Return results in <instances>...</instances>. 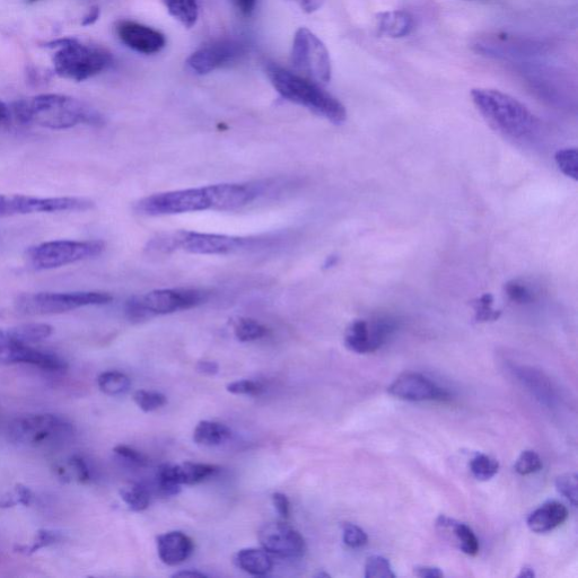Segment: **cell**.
I'll use <instances>...</instances> for the list:
<instances>
[{
    "mask_svg": "<svg viewBox=\"0 0 578 578\" xmlns=\"http://www.w3.org/2000/svg\"><path fill=\"white\" fill-rule=\"evenodd\" d=\"M396 329V321L390 318L357 320L346 331L345 345L357 354L374 353L387 343Z\"/></svg>",
    "mask_w": 578,
    "mask_h": 578,
    "instance_id": "cell-15",
    "label": "cell"
},
{
    "mask_svg": "<svg viewBox=\"0 0 578 578\" xmlns=\"http://www.w3.org/2000/svg\"><path fill=\"white\" fill-rule=\"evenodd\" d=\"M336 261H337L336 257L328 258L326 265H324V267H326V268L334 267L336 265Z\"/></svg>",
    "mask_w": 578,
    "mask_h": 578,
    "instance_id": "cell-55",
    "label": "cell"
},
{
    "mask_svg": "<svg viewBox=\"0 0 578 578\" xmlns=\"http://www.w3.org/2000/svg\"><path fill=\"white\" fill-rule=\"evenodd\" d=\"M13 117L25 125L48 129H69L78 125L101 126L100 113L70 96L42 94L16 101L11 105Z\"/></svg>",
    "mask_w": 578,
    "mask_h": 578,
    "instance_id": "cell-1",
    "label": "cell"
},
{
    "mask_svg": "<svg viewBox=\"0 0 578 578\" xmlns=\"http://www.w3.org/2000/svg\"><path fill=\"white\" fill-rule=\"evenodd\" d=\"M556 487L560 494L564 495L574 507L577 506V476L567 474L556 480Z\"/></svg>",
    "mask_w": 578,
    "mask_h": 578,
    "instance_id": "cell-41",
    "label": "cell"
},
{
    "mask_svg": "<svg viewBox=\"0 0 578 578\" xmlns=\"http://www.w3.org/2000/svg\"><path fill=\"white\" fill-rule=\"evenodd\" d=\"M478 54L498 59H520L540 54L538 43L512 37L509 34H489L474 45Z\"/></svg>",
    "mask_w": 578,
    "mask_h": 578,
    "instance_id": "cell-18",
    "label": "cell"
},
{
    "mask_svg": "<svg viewBox=\"0 0 578 578\" xmlns=\"http://www.w3.org/2000/svg\"><path fill=\"white\" fill-rule=\"evenodd\" d=\"M30 3L38 2V0H29Z\"/></svg>",
    "mask_w": 578,
    "mask_h": 578,
    "instance_id": "cell-58",
    "label": "cell"
},
{
    "mask_svg": "<svg viewBox=\"0 0 578 578\" xmlns=\"http://www.w3.org/2000/svg\"><path fill=\"white\" fill-rule=\"evenodd\" d=\"M472 475L480 481L494 478L499 470V463L486 454H478L470 463Z\"/></svg>",
    "mask_w": 578,
    "mask_h": 578,
    "instance_id": "cell-32",
    "label": "cell"
},
{
    "mask_svg": "<svg viewBox=\"0 0 578 578\" xmlns=\"http://www.w3.org/2000/svg\"><path fill=\"white\" fill-rule=\"evenodd\" d=\"M292 60L295 68L306 78L317 83L331 80V59L324 43L310 30L302 28L296 32Z\"/></svg>",
    "mask_w": 578,
    "mask_h": 578,
    "instance_id": "cell-11",
    "label": "cell"
},
{
    "mask_svg": "<svg viewBox=\"0 0 578 578\" xmlns=\"http://www.w3.org/2000/svg\"><path fill=\"white\" fill-rule=\"evenodd\" d=\"M505 293L512 302L518 304H527L534 300V293L531 288L519 280H512V282L507 283Z\"/></svg>",
    "mask_w": 578,
    "mask_h": 578,
    "instance_id": "cell-39",
    "label": "cell"
},
{
    "mask_svg": "<svg viewBox=\"0 0 578 578\" xmlns=\"http://www.w3.org/2000/svg\"><path fill=\"white\" fill-rule=\"evenodd\" d=\"M555 161L559 170L562 171L566 177L575 181L578 179L577 148H564V150L558 151L555 155Z\"/></svg>",
    "mask_w": 578,
    "mask_h": 578,
    "instance_id": "cell-33",
    "label": "cell"
},
{
    "mask_svg": "<svg viewBox=\"0 0 578 578\" xmlns=\"http://www.w3.org/2000/svg\"><path fill=\"white\" fill-rule=\"evenodd\" d=\"M134 400L137 406L145 411V413H152L157 409L166 405V397L159 392L139 390L134 394Z\"/></svg>",
    "mask_w": 578,
    "mask_h": 578,
    "instance_id": "cell-35",
    "label": "cell"
},
{
    "mask_svg": "<svg viewBox=\"0 0 578 578\" xmlns=\"http://www.w3.org/2000/svg\"><path fill=\"white\" fill-rule=\"evenodd\" d=\"M32 497L33 495L29 488L23 485H17L14 494L4 497L2 501H0V507H12L16 504L28 506L32 501Z\"/></svg>",
    "mask_w": 578,
    "mask_h": 578,
    "instance_id": "cell-43",
    "label": "cell"
},
{
    "mask_svg": "<svg viewBox=\"0 0 578 578\" xmlns=\"http://www.w3.org/2000/svg\"><path fill=\"white\" fill-rule=\"evenodd\" d=\"M60 539L61 536L59 532L50 530H41L37 533V537H35L31 546L19 547L17 548V550H20V553H23L25 555H32L34 553H37V551H39L40 549L57 544V542Z\"/></svg>",
    "mask_w": 578,
    "mask_h": 578,
    "instance_id": "cell-37",
    "label": "cell"
},
{
    "mask_svg": "<svg viewBox=\"0 0 578 578\" xmlns=\"http://www.w3.org/2000/svg\"><path fill=\"white\" fill-rule=\"evenodd\" d=\"M262 240L235 238V236L179 231L157 235L148 242L150 252L170 253L185 251L192 255H229V253L249 250L261 244Z\"/></svg>",
    "mask_w": 578,
    "mask_h": 578,
    "instance_id": "cell-4",
    "label": "cell"
},
{
    "mask_svg": "<svg viewBox=\"0 0 578 578\" xmlns=\"http://www.w3.org/2000/svg\"><path fill=\"white\" fill-rule=\"evenodd\" d=\"M267 332V328L256 320L241 318L234 323V335L241 343L264 338Z\"/></svg>",
    "mask_w": 578,
    "mask_h": 578,
    "instance_id": "cell-30",
    "label": "cell"
},
{
    "mask_svg": "<svg viewBox=\"0 0 578 578\" xmlns=\"http://www.w3.org/2000/svg\"><path fill=\"white\" fill-rule=\"evenodd\" d=\"M116 30L121 42L139 54L154 55L166 45L164 34L137 22L120 21Z\"/></svg>",
    "mask_w": 578,
    "mask_h": 578,
    "instance_id": "cell-20",
    "label": "cell"
},
{
    "mask_svg": "<svg viewBox=\"0 0 578 578\" xmlns=\"http://www.w3.org/2000/svg\"><path fill=\"white\" fill-rule=\"evenodd\" d=\"M98 384L103 393L116 397L129 391L131 381L126 374L111 371L102 373L99 376Z\"/></svg>",
    "mask_w": 578,
    "mask_h": 578,
    "instance_id": "cell-29",
    "label": "cell"
},
{
    "mask_svg": "<svg viewBox=\"0 0 578 578\" xmlns=\"http://www.w3.org/2000/svg\"><path fill=\"white\" fill-rule=\"evenodd\" d=\"M494 296L492 294H484L472 301L471 305L476 313L477 322L496 321L501 317V312L493 309Z\"/></svg>",
    "mask_w": 578,
    "mask_h": 578,
    "instance_id": "cell-34",
    "label": "cell"
},
{
    "mask_svg": "<svg viewBox=\"0 0 578 578\" xmlns=\"http://www.w3.org/2000/svg\"><path fill=\"white\" fill-rule=\"evenodd\" d=\"M69 463L70 467L74 469L78 481L87 483V481L91 480V470L83 458L75 455V457L70 459Z\"/></svg>",
    "mask_w": 578,
    "mask_h": 578,
    "instance_id": "cell-45",
    "label": "cell"
},
{
    "mask_svg": "<svg viewBox=\"0 0 578 578\" xmlns=\"http://www.w3.org/2000/svg\"><path fill=\"white\" fill-rule=\"evenodd\" d=\"M213 208L212 189H210V186L163 192V194L144 198L136 205L138 213L148 216L197 213Z\"/></svg>",
    "mask_w": 578,
    "mask_h": 578,
    "instance_id": "cell-9",
    "label": "cell"
},
{
    "mask_svg": "<svg viewBox=\"0 0 578 578\" xmlns=\"http://www.w3.org/2000/svg\"><path fill=\"white\" fill-rule=\"evenodd\" d=\"M271 84L289 102L309 109L315 115L340 125L347 119L345 105L309 78L288 72L275 64L266 67Z\"/></svg>",
    "mask_w": 578,
    "mask_h": 578,
    "instance_id": "cell-3",
    "label": "cell"
},
{
    "mask_svg": "<svg viewBox=\"0 0 578 578\" xmlns=\"http://www.w3.org/2000/svg\"><path fill=\"white\" fill-rule=\"evenodd\" d=\"M247 52V43L235 38L217 40L200 48L188 60V67L198 75H206L225 65H230Z\"/></svg>",
    "mask_w": 578,
    "mask_h": 578,
    "instance_id": "cell-14",
    "label": "cell"
},
{
    "mask_svg": "<svg viewBox=\"0 0 578 578\" xmlns=\"http://www.w3.org/2000/svg\"><path fill=\"white\" fill-rule=\"evenodd\" d=\"M101 11L100 7L94 6L91 8L90 12L84 17L82 25L90 26L100 19Z\"/></svg>",
    "mask_w": 578,
    "mask_h": 578,
    "instance_id": "cell-52",
    "label": "cell"
},
{
    "mask_svg": "<svg viewBox=\"0 0 578 578\" xmlns=\"http://www.w3.org/2000/svg\"><path fill=\"white\" fill-rule=\"evenodd\" d=\"M120 496L130 510L142 512L148 509L151 503L150 494L140 485H130L120 490Z\"/></svg>",
    "mask_w": 578,
    "mask_h": 578,
    "instance_id": "cell-31",
    "label": "cell"
},
{
    "mask_svg": "<svg viewBox=\"0 0 578 578\" xmlns=\"http://www.w3.org/2000/svg\"><path fill=\"white\" fill-rule=\"evenodd\" d=\"M439 524L443 528L452 529L455 538L459 542L462 553L469 556H476L479 553V541L474 531L467 524L455 522L451 519L441 516Z\"/></svg>",
    "mask_w": 578,
    "mask_h": 578,
    "instance_id": "cell-26",
    "label": "cell"
},
{
    "mask_svg": "<svg viewBox=\"0 0 578 578\" xmlns=\"http://www.w3.org/2000/svg\"><path fill=\"white\" fill-rule=\"evenodd\" d=\"M568 518L566 506L558 502H549L530 514L528 527L536 533L553 531Z\"/></svg>",
    "mask_w": 578,
    "mask_h": 578,
    "instance_id": "cell-22",
    "label": "cell"
},
{
    "mask_svg": "<svg viewBox=\"0 0 578 578\" xmlns=\"http://www.w3.org/2000/svg\"><path fill=\"white\" fill-rule=\"evenodd\" d=\"M534 576H536V574H534L533 569L529 567H524L519 575L520 578H533Z\"/></svg>",
    "mask_w": 578,
    "mask_h": 578,
    "instance_id": "cell-54",
    "label": "cell"
},
{
    "mask_svg": "<svg viewBox=\"0 0 578 578\" xmlns=\"http://www.w3.org/2000/svg\"><path fill=\"white\" fill-rule=\"evenodd\" d=\"M197 370L201 374L215 375L218 372V365L215 362L209 361L199 362Z\"/></svg>",
    "mask_w": 578,
    "mask_h": 578,
    "instance_id": "cell-51",
    "label": "cell"
},
{
    "mask_svg": "<svg viewBox=\"0 0 578 578\" xmlns=\"http://www.w3.org/2000/svg\"><path fill=\"white\" fill-rule=\"evenodd\" d=\"M226 389L232 394H239V396L256 397L264 392V387L260 383L250 380L233 382L227 385Z\"/></svg>",
    "mask_w": 578,
    "mask_h": 578,
    "instance_id": "cell-42",
    "label": "cell"
},
{
    "mask_svg": "<svg viewBox=\"0 0 578 578\" xmlns=\"http://www.w3.org/2000/svg\"><path fill=\"white\" fill-rule=\"evenodd\" d=\"M466 2H479V0H466Z\"/></svg>",
    "mask_w": 578,
    "mask_h": 578,
    "instance_id": "cell-57",
    "label": "cell"
},
{
    "mask_svg": "<svg viewBox=\"0 0 578 578\" xmlns=\"http://www.w3.org/2000/svg\"><path fill=\"white\" fill-rule=\"evenodd\" d=\"M273 503L277 513L283 519H288L289 513H291V504H289L287 496L282 493H276L273 495Z\"/></svg>",
    "mask_w": 578,
    "mask_h": 578,
    "instance_id": "cell-46",
    "label": "cell"
},
{
    "mask_svg": "<svg viewBox=\"0 0 578 578\" xmlns=\"http://www.w3.org/2000/svg\"><path fill=\"white\" fill-rule=\"evenodd\" d=\"M194 541L187 534L173 531L157 538V551L162 562L168 566L185 563L194 553Z\"/></svg>",
    "mask_w": 578,
    "mask_h": 578,
    "instance_id": "cell-21",
    "label": "cell"
},
{
    "mask_svg": "<svg viewBox=\"0 0 578 578\" xmlns=\"http://www.w3.org/2000/svg\"><path fill=\"white\" fill-rule=\"evenodd\" d=\"M10 331L16 339L21 341V343L32 345L49 338L54 329H52L49 324L45 323H29L10 328Z\"/></svg>",
    "mask_w": 578,
    "mask_h": 578,
    "instance_id": "cell-28",
    "label": "cell"
},
{
    "mask_svg": "<svg viewBox=\"0 0 578 578\" xmlns=\"http://www.w3.org/2000/svg\"><path fill=\"white\" fill-rule=\"evenodd\" d=\"M113 300L109 293H26L16 297L15 309L28 315L66 313L84 306L108 304Z\"/></svg>",
    "mask_w": 578,
    "mask_h": 578,
    "instance_id": "cell-8",
    "label": "cell"
},
{
    "mask_svg": "<svg viewBox=\"0 0 578 578\" xmlns=\"http://www.w3.org/2000/svg\"><path fill=\"white\" fill-rule=\"evenodd\" d=\"M28 364L41 370L58 372L67 369V364L57 355L42 352L31 345L21 343L10 329H0V366Z\"/></svg>",
    "mask_w": 578,
    "mask_h": 578,
    "instance_id": "cell-13",
    "label": "cell"
},
{
    "mask_svg": "<svg viewBox=\"0 0 578 578\" xmlns=\"http://www.w3.org/2000/svg\"><path fill=\"white\" fill-rule=\"evenodd\" d=\"M366 578H394L391 564L388 559L381 556H372L366 560L365 565Z\"/></svg>",
    "mask_w": 578,
    "mask_h": 578,
    "instance_id": "cell-36",
    "label": "cell"
},
{
    "mask_svg": "<svg viewBox=\"0 0 578 578\" xmlns=\"http://www.w3.org/2000/svg\"><path fill=\"white\" fill-rule=\"evenodd\" d=\"M74 426L63 417L51 414L17 418L8 427L11 442L22 446H39L66 439L74 434Z\"/></svg>",
    "mask_w": 578,
    "mask_h": 578,
    "instance_id": "cell-10",
    "label": "cell"
},
{
    "mask_svg": "<svg viewBox=\"0 0 578 578\" xmlns=\"http://www.w3.org/2000/svg\"><path fill=\"white\" fill-rule=\"evenodd\" d=\"M343 540L349 548H362L369 541L366 532L357 527L355 524L347 523L344 525Z\"/></svg>",
    "mask_w": 578,
    "mask_h": 578,
    "instance_id": "cell-40",
    "label": "cell"
},
{
    "mask_svg": "<svg viewBox=\"0 0 578 578\" xmlns=\"http://www.w3.org/2000/svg\"><path fill=\"white\" fill-rule=\"evenodd\" d=\"M480 115L496 133L512 140H527L538 133L540 121L520 101L501 91L475 89L471 92Z\"/></svg>",
    "mask_w": 578,
    "mask_h": 578,
    "instance_id": "cell-2",
    "label": "cell"
},
{
    "mask_svg": "<svg viewBox=\"0 0 578 578\" xmlns=\"http://www.w3.org/2000/svg\"><path fill=\"white\" fill-rule=\"evenodd\" d=\"M208 294L194 288L159 289L131 297L125 312L131 322H143L157 315L185 311L203 304Z\"/></svg>",
    "mask_w": 578,
    "mask_h": 578,
    "instance_id": "cell-5",
    "label": "cell"
},
{
    "mask_svg": "<svg viewBox=\"0 0 578 578\" xmlns=\"http://www.w3.org/2000/svg\"><path fill=\"white\" fill-rule=\"evenodd\" d=\"M93 206L91 200L77 197L38 198L0 195V218L41 213L85 212Z\"/></svg>",
    "mask_w": 578,
    "mask_h": 578,
    "instance_id": "cell-12",
    "label": "cell"
},
{
    "mask_svg": "<svg viewBox=\"0 0 578 578\" xmlns=\"http://www.w3.org/2000/svg\"><path fill=\"white\" fill-rule=\"evenodd\" d=\"M258 539L267 553L279 557H302L306 551L305 540L301 533L284 522L265 524L258 532Z\"/></svg>",
    "mask_w": 578,
    "mask_h": 578,
    "instance_id": "cell-17",
    "label": "cell"
},
{
    "mask_svg": "<svg viewBox=\"0 0 578 578\" xmlns=\"http://www.w3.org/2000/svg\"><path fill=\"white\" fill-rule=\"evenodd\" d=\"M389 393L398 399L413 402L446 401L450 399L448 391L425 378L424 375L417 373L401 375L390 385Z\"/></svg>",
    "mask_w": 578,
    "mask_h": 578,
    "instance_id": "cell-19",
    "label": "cell"
},
{
    "mask_svg": "<svg viewBox=\"0 0 578 578\" xmlns=\"http://www.w3.org/2000/svg\"><path fill=\"white\" fill-rule=\"evenodd\" d=\"M220 468L212 464L186 462L178 466L164 464L157 471V485L166 496L178 495L182 485H197L213 477Z\"/></svg>",
    "mask_w": 578,
    "mask_h": 578,
    "instance_id": "cell-16",
    "label": "cell"
},
{
    "mask_svg": "<svg viewBox=\"0 0 578 578\" xmlns=\"http://www.w3.org/2000/svg\"><path fill=\"white\" fill-rule=\"evenodd\" d=\"M232 432L224 424L204 420L195 428L194 441L198 445L218 446L231 439Z\"/></svg>",
    "mask_w": 578,
    "mask_h": 578,
    "instance_id": "cell-25",
    "label": "cell"
},
{
    "mask_svg": "<svg viewBox=\"0 0 578 578\" xmlns=\"http://www.w3.org/2000/svg\"><path fill=\"white\" fill-rule=\"evenodd\" d=\"M234 5L245 16L255 11L257 0H233Z\"/></svg>",
    "mask_w": 578,
    "mask_h": 578,
    "instance_id": "cell-50",
    "label": "cell"
},
{
    "mask_svg": "<svg viewBox=\"0 0 578 578\" xmlns=\"http://www.w3.org/2000/svg\"><path fill=\"white\" fill-rule=\"evenodd\" d=\"M115 453L119 455L121 459L136 464V466L145 467L147 464V458L144 454L134 450L133 448H129L127 445L116 446Z\"/></svg>",
    "mask_w": 578,
    "mask_h": 578,
    "instance_id": "cell-44",
    "label": "cell"
},
{
    "mask_svg": "<svg viewBox=\"0 0 578 578\" xmlns=\"http://www.w3.org/2000/svg\"><path fill=\"white\" fill-rule=\"evenodd\" d=\"M235 564L245 573L255 576L267 575L273 569V560L265 549H243L235 556Z\"/></svg>",
    "mask_w": 578,
    "mask_h": 578,
    "instance_id": "cell-24",
    "label": "cell"
},
{
    "mask_svg": "<svg viewBox=\"0 0 578 578\" xmlns=\"http://www.w3.org/2000/svg\"><path fill=\"white\" fill-rule=\"evenodd\" d=\"M414 573L420 578H441L444 576L440 568L429 566H418Z\"/></svg>",
    "mask_w": 578,
    "mask_h": 578,
    "instance_id": "cell-48",
    "label": "cell"
},
{
    "mask_svg": "<svg viewBox=\"0 0 578 578\" xmlns=\"http://www.w3.org/2000/svg\"><path fill=\"white\" fill-rule=\"evenodd\" d=\"M173 577H190V578H195V577H206L205 574L203 573H199V572H192V571H187V572H179V573H175L173 575Z\"/></svg>",
    "mask_w": 578,
    "mask_h": 578,
    "instance_id": "cell-53",
    "label": "cell"
},
{
    "mask_svg": "<svg viewBox=\"0 0 578 578\" xmlns=\"http://www.w3.org/2000/svg\"><path fill=\"white\" fill-rule=\"evenodd\" d=\"M164 3L170 15L185 28L191 29L196 25L199 16L197 0H164Z\"/></svg>",
    "mask_w": 578,
    "mask_h": 578,
    "instance_id": "cell-27",
    "label": "cell"
},
{
    "mask_svg": "<svg viewBox=\"0 0 578 578\" xmlns=\"http://www.w3.org/2000/svg\"><path fill=\"white\" fill-rule=\"evenodd\" d=\"M112 64L109 51L86 46L76 39H69L54 57L56 73L68 80L83 82L100 74Z\"/></svg>",
    "mask_w": 578,
    "mask_h": 578,
    "instance_id": "cell-7",
    "label": "cell"
},
{
    "mask_svg": "<svg viewBox=\"0 0 578 578\" xmlns=\"http://www.w3.org/2000/svg\"><path fill=\"white\" fill-rule=\"evenodd\" d=\"M288 2L299 5L301 10L308 14L317 12L323 5V0H288Z\"/></svg>",
    "mask_w": 578,
    "mask_h": 578,
    "instance_id": "cell-47",
    "label": "cell"
},
{
    "mask_svg": "<svg viewBox=\"0 0 578 578\" xmlns=\"http://www.w3.org/2000/svg\"><path fill=\"white\" fill-rule=\"evenodd\" d=\"M414 25V17L405 11L383 12L376 17V28L387 38H405L413 31Z\"/></svg>",
    "mask_w": 578,
    "mask_h": 578,
    "instance_id": "cell-23",
    "label": "cell"
},
{
    "mask_svg": "<svg viewBox=\"0 0 578 578\" xmlns=\"http://www.w3.org/2000/svg\"><path fill=\"white\" fill-rule=\"evenodd\" d=\"M105 243L93 241H50L26 251V259L35 270H51L76 264L102 255Z\"/></svg>",
    "mask_w": 578,
    "mask_h": 578,
    "instance_id": "cell-6",
    "label": "cell"
},
{
    "mask_svg": "<svg viewBox=\"0 0 578 578\" xmlns=\"http://www.w3.org/2000/svg\"><path fill=\"white\" fill-rule=\"evenodd\" d=\"M514 468L519 475L529 476L542 469V461L536 452L524 451L516 461Z\"/></svg>",
    "mask_w": 578,
    "mask_h": 578,
    "instance_id": "cell-38",
    "label": "cell"
},
{
    "mask_svg": "<svg viewBox=\"0 0 578 578\" xmlns=\"http://www.w3.org/2000/svg\"><path fill=\"white\" fill-rule=\"evenodd\" d=\"M318 577H330V575L326 574V573H320L318 575Z\"/></svg>",
    "mask_w": 578,
    "mask_h": 578,
    "instance_id": "cell-56",
    "label": "cell"
},
{
    "mask_svg": "<svg viewBox=\"0 0 578 578\" xmlns=\"http://www.w3.org/2000/svg\"><path fill=\"white\" fill-rule=\"evenodd\" d=\"M13 118V112L10 105L0 101V129H5L10 126Z\"/></svg>",
    "mask_w": 578,
    "mask_h": 578,
    "instance_id": "cell-49",
    "label": "cell"
}]
</instances>
